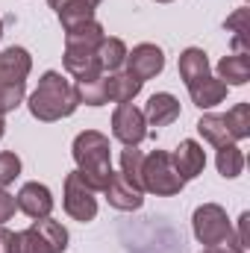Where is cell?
Instances as JSON below:
<instances>
[{
  "label": "cell",
  "mask_w": 250,
  "mask_h": 253,
  "mask_svg": "<svg viewBox=\"0 0 250 253\" xmlns=\"http://www.w3.org/2000/svg\"><path fill=\"white\" fill-rule=\"evenodd\" d=\"M15 203H18V209H21L27 218H33V221L50 218V212H53V194H50V189H47L44 183H24L21 191L15 194Z\"/></svg>",
  "instance_id": "9"
},
{
  "label": "cell",
  "mask_w": 250,
  "mask_h": 253,
  "mask_svg": "<svg viewBox=\"0 0 250 253\" xmlns=\"http://www.w3.org/2000/svg\"><path fill=\"white\" fill-rule=\"evenodd\" d=\"M197 132H200L203 141H209L212 147L236 144V138L230 135V129H227V124H224V115H218V112H206V115L197 121Z\"/></svg>",
  "instance_id": "19"
},
{
  "label": "cell",
  "mask_w": 250,
  "mask_h": 253,
  "mask_svg": "<svg viewBox=\"0 0 250 253\" xmlns=\"http://www.w3.org/2000/svg\"><path fill=\"white\" fill-rule=\"evenodd\" d=\"M112 135L124 144V147H138L150 129H147V121H144V112L132 103H118L115 112H112Z\"/></svg>",
  "instance_id": "7"
},
{
  "label": "cell",
  "mask_w": 250,
  "mask_h": 253,
  "mask_svg": "<svg viewBox=\"0 0 250 253\" xmlns=\"http://www.w3.org/2000/svg\"><path fill=\"white\" fill-rule=\"evenodd\" d=\"M162 68H165V53H162V47H156V44H150V42L135 44L132 50H126L124 71H129V74H132L135 80H141V83L159 77Z\"/></svg>",
  "instance_id": "8"
},
{
  "label": "cell",
  "mask_w": 250,
  "mask_h": 253,
  "mask_svg": "<svg viewBox=\"0 0 250 253\" xmlns=\"http://www.w3.org/2000/svg\"><path fill=\"white\" fill-rule=\"evenodd\" d=\"M74 91H77V100L85 103V106H103V103H109V97H106V74L94 77V80H77Z\"/></svg>",
  "instance_id": "22"
},
{
  "label": "cell",
  "mask_w": 250,
  "mask_h": 253,
  "mask_svg": "<svg viewBox=\"0 0 250 253\" xmlns=\"http://www.w3.org/2000/svg\"><path fill=\"white\" fill-rule=\"evenodd\" d=\"M224 124L230 129V135L236 141H245L250 135V103H236L227 115H224Z\"/></svg>",
  "instance_id": "24"
},
{
  "label": "cell",
  "mask_w": 250,
  "mask_h": 253,
  "mask_svg": "<svg viewBox=\"0 0 250 253\" xmlns=\"http://www.w3.org/2000/svg\"><path fill=\"white\" fill-rule=\"evenodd\" d=\"M191 230H194V239H197L203 248H215V245H233V248H236L233 224H230V218H227V209L218 206V203H203V206H197L194 215H191ZM236 251H239V248H236Z\"/></svg>",
  "instance_id": "5"
},
{
  "label": "cell",
  "mask_w": 250,
  "mask_h": 253,
  "mask_svg": "<svg viewBox=\"0 0 250 253\" xmlns=\"http://www.w3.org/2000/svg\"><path fill=\"white\" fill-rule=\"evenodd\" d=\"M97 56H100V65H103V74H115L126 62V44L115 36H106L97 44Z\"/></svg>",
  "instance_id": "21"
},
{
  "label": "cell",
  "mask_w": 250,
  "mask_h": 253,
  "mask_svg": "<svg viewBox=\"0 0 250 253\" xmlns=\"http://www.w3.org/2000/svg\"><path fill=\"white\" fill-rule=\"evenodd\" d=\"M203 253H239L233 245H215V248H206Z\"/></svg>",
  "instance_id": "33"
},
{
  "label": "cell",
  "mask_w": 250,
  "mask_h": 253,
  "mask_svg": "<svg viewBox=\"0 0 250 253\" xmlns=\"http://www.w3.org/2000/svg\"><path fill=\"white\" fill-rule=\"evenodd\" d=\"M62 206H65V212L74 221H80V224H88V221L97 218V191L80 177V171H71L65 177Z\"/></svg>",
  "instance_id": "6"
},
{
  "label": "cell",
  "mask_w": 250,
  "mask_h": 253,
  "mask_svg": "<svg viewBox=\"0 0 250 253\" xmlns=\"http://www.w3.org/2000/svg\"><path fill=\"white\" fill-rule=\"evenodd\" d=\"M218 80L224 85H245L250 80V59L248 53H230L218 62Z\"/></svg>",
  "instance_id": "17"
},
{
  "label": "cell",
  "mask_w": 250,
  "mask_h": 253,
  "mask_svg": "<svg viewBox=\"0 0 250 253\" xmlns=\"http://www.w3.org/2000/svg\"><path fill=\"white\" fill-rule=\"evenodd\" d=\"M3 132H6V121H3V115H0V138H3Z\"/></svg>",
  "instance_id": "34"
},
{
  "label": "cell",
  "mask_w": 250,
  "mask_h": 253,
  "mask_svg": "<svg viewBox=\"0 0 250 253\" xmlns=\"http://www.w3.org/2000/svg\"><path fill=\"white\" fill-rule=\"evenodd\" d=\"M27 106H30V115L36 121L53 124V121H62L68 115H74L80 100H77L74 83H68L59 71H44L36 91L30 94Z\"/></svg>",
  "instance_id": "1"
},
{
  "label": "cell",
  "mask_w": 250,
  "mask_h": 253,
  "mask_svg": "<svg viewBox=\"0 0 250 253\" xmlns=\"http://www.w3.org/2000/svg\"><path fill=\"white\" fill-rule=\"evenodd\" d=\"M245 21H248V9H245V6L236 9V12L224 21V27L233 33V47H236V53H248V47H245V33H248Z\"/></svg>",
  "instance_id": "27"
},
{
  "label": "cell",
  "mask_w": 250,
  "mask_h": 253,
  "mask_svg": "<svg viewBox=\"0 0 250 253\" xmlns=\"http://www.w3.org/2000/svg\"><path fill=\"white\" fill-rule=\"evenodd\" d=\"M171 159H174L177 174H180L186 183L188 180H194V177H200L203 168H206V150H203V144H197L194 138L180 141V147L171 153Z\"/></svg>",
  "instance_id": "12"
},
{
  "label": "cell",
  "mask_w": 250,
  "mask_h": 253,
  "mask_svg": "<svg viewBox=\"0 0 250 253\" xmlns=\"http://www.w3.org/2000/svg\"><path fill=\"white\" fill-rule=\"evenodd\" d=\"M62 65L65 71L77 80H94V77H103V65L94 47H65L62 53Z\"/></svg>",
  "instance_id": "10"
},
{
  "label": "cell",
  "mask_w": 250,
  "mask_h": 253,
  "mask_svg": "<svg viewBox=\"0 0 250 253\" xmlns=\"http://www.w3.org/2000/svg\"><path fill=\"white\" fill-rule=\"evenodd\" d=\"M180 118V100L171 94V91H156V94H150V100H147V106H144V121L147 126H168L174 124Z\"/></svg>",
  "instance_id": "13"
},
{
  "label": "cell",
  "mask_w": 250,
  "mask_h": 253,
  "mask_svg": "<svg viewBox=\"0 0 250 253\" xmlns=\"http://www.w3.org/2000/svg\"><path fill=\"white\" fill-rule=\"evenodd\" d=\"M248 221H250V212H242L239 218V233H236V248L242 253L250 251V242H248Z\"/></svg>",
  "instance_id": "30"
},
{
  "label": "cell",
  "mask_w": 250,
  "mask_h": 253,
  "mask_svg": "<svg viewBox=\"0 0 250 253\" xmlns=\"http://www.w3.org/2000/svg\"><path fill=\"white\" fill-rule=\"evenodd\" d=\"M12 253H59V251L44 236V230L39 227V221H33L27 230L12 233Z\"/></svg>",
  "instance_id": "15"
},
{
  "label": "cell",
  "mask_w": 250,
  "mask_h": 253,
  "mask_svg": "<svg viewBox=\"0 0 250 253\" xmlns=\"http://www.w3.org/2000/svg\"><path fill=\"white\" fill-rule=\"evenodd\" d=\"M33 71V56L24 47H6L0 53V115L15 112L27 94V77Z\"/></svg>",
  "instance_id": "3"
},
{
  "label": "cell",
  "mask_w": 250,
  "mask_h": 253,
  "mask_svg": "<svg viewBox=\"0 0 250 253\" xmlns=\"http://www.w3.org/2000/svg\"><path fill=\"white\" fill-rule=\"evenodd\" d=\"M18 174H21V159H18V153H0V189H6V186H12L15 180H18Z\"/></svg>",
  "instance_id": "28"
},
{
  "label": "cell",
  "mask_w": 250,
  "mask_h": 253,
  "mask_svg": "<svg viewBox=\"0 0 250 253\" xmlns=\"http://www.w3.org/2000/svg\"><path fill=\"white\" fill-rule=\"evenodd\" d=\"M56 15H59V21H62V30H71V27H77V24L91 21V18H94V9H91V6H85V3L71 0V3H65Z\"/></svg>",
  "instance_id": "26"
},
{
  "label": "cell",
  "mask_w": 250,
  "mask_h": 253,
  "mask_svg": "<svg viewBox=\"0 0 250 253\" xmlns=\"http://www.w3.org/2000/svg\"><path fill=\"white\" fill-rule=\"evenodd\" d=\"M106 39V33H103V27H100V21H85V24H77V27H71V30H65V47H94L97 50V44Z\"/></svg>",
  "instance_id": "18"
},
{
  "label": "cell",
  "mask_w": 250,
  "mask_h": 253,
  "mask_svg": "<svg viewBox=\"0 0 250 253\" xmlns=\"http://www.w3.org/2000/svg\"><path fill=\"white\" fill-rule=\"evenodd\" d=\"M0 253H12V233L0 227Z\"/></svg>",
  "instance_id": "32"
},
{
  "label": "cell",
  "mask_w": 250,
  "mask_h": 253,
  "mask_svg": "<svg viewBox=\"0 0 250 253\" xmlns=\"http://www.w3.org/2000/svg\"><path fill=\"white\" fill-rule=\"evenodd\" d=\"M186 186V180L177 174L174 159L168 150H153L141 162V189L156 197H174Z\"/></svg>",
  "instance_id": "4"
},
{
  "label": "cell",
  "mask_w": 250,
  "mask_h": 253,
  "mask_svg": "<svg viewBox=\"0 0 250 253\" xmlns=\"http://www.w3.org/2000/svg\"><path fill=\"white\" fill-rule=\"evenodd\" d=\"M141 162H144V153H141L138 147H124V150H121V174H124L138 191H144L141 189Z\"/></svg>",
  "instance_id": "25"
},
{
  "label": "cell",
  "mask_w": 250,
  "mask_h": 253,
  "mask_svg": "<svg viewBox=\"0 0 250 253\" xmlns=\"http://www.w3.org/2000/svg\"><path fill=\"white\" fill-rule=\"evenodd\" d=\"M0 36H3V18H0Z\"/></svg>",
  "instance_id": "36"
},
{
  "label": "cell",
  "mask_w": 250,
  "mask_h": 253,
  "mask_svg": "<svg viewBox=\"0 0 250 253\" xmlns=\"http://www.w3.org/2000/svg\"><path fill=\"white\" fill-rule=\"evenodd\" d=\"M106 200H109V206H115V209H121V212H135V209H141V203H144V191H138L129 180H126L124 174L118 171H112V177H109V183H106Z\"/></svg>",
  "instance_id": "11"
},
{
  "label": "cell",
  "mask_w": 250,
  "mask_h": 253,
  "mask_svg": "<svg viewBox=\"0 0 250 253\" xmlns=\"http://www.w3.org/2000/svg\"><path fill=\"white\" fill-rule=\"evenodd\" d=\"M74 162L80 177L91 186L94 191H103L109 177H112V150H109V138L97 129H83L74 138Z\"/></svg>",
  "instance_id": "2"
},
{
  "label": "cell",
  "mask_w": 250,
  "mask_h": 253,
  "mask_svg": "<svg viewBox=\"0 0 250 253\" xmlns=\"http://www.w3.org/2000/svg\"><path fill=\"white\" fill-rule=\"evenodd\" d=\"M215 165H218V174L224 180H236L242 171H245V153L236 147V144H227V147H218V156H215Z\"/></svg>",
  "instance_id": "23"
},
{
  "label": "cell",
  "mask_w": 250,
  "mask_h": 253,
  "mask_svg": "<svg viewBox=\"0 0 250 253\" xmlns=\"http://www.w3.org/2000/svg\"><path fill=\"white\" fill-rule=\"evenodd\" d=\"M141 80H135L129 71H115V74H106V97L112 103H132L141 91Z\"/></svg>",
  "instance_id": "16"
},
{
  "label": "cell",
  "mask_w": 250,
  "mask_h": 253,
  "mask_svg": "<svg viewBox=\"0 0 250 253\" xmlns=\"http://www.w3.org/2000/svg\"><path fill=\"white\" fill-rule=\"evenodd\" d=\"M206 74H209V56H206V50H200V47H186V50L180 53V77H183V83L191 85V83L203 80Z\"/></svg>",
  "instance_id": "20"
},
{
  "label": "cell",
  "mask_w": 250,
  "mask_h": 253,
  "mask_svg": "<svg viewBox=\"0 0 250 253\" xmlns=\"http://www.w3.org/2000/svg\"><path fill=\"white\" fill-rule=\"evenodd\" d=\"M47 3H50V9H56V12H59V9H62L65 3H71V0H47ZM77 3H85V6H91V9H97V6H100L103 0H77Z\"/></svg>",
  "instance_id": "31"
},
{
  "label": "cell",
  "mask_w": 250,
  "mask_h": 253,
  "mask_svg": "<svg viewBox=\"0 0 250 253\" xmlns=\"http://www.w3.org/2000/svg\"><path fill=\"white\" fill-rule=\"evenodd\" d=\"M15 209H18V203H15V194H9L6 189H0V227L15 215Z\"/></svg>",
  "instance_id": "29"
},
{
  "label": "cell",
  "mask_w": 250,
  "mask_h": 253,
  "mask_svg": "<svg viewBox=\"0 0 250 253\" xmlns=\"http://www.w3.org/2000/svg\"><path fill=\"white\" fill-rule=\"evenodd\" d=\"M156 3H174V0H156Z\"/></svg>",
  "instance_id": "35"
},
{
  "label": "cell",
  "mask_w": 250,
  "mask_h": 253,
  "mask_svg": "<svg viewBox=\"0 0 250 253\" xmlns=\"http://www.w3.org/2000/svg\"><path fill=\"white\" fill-rule=\"evenodd\" d=\"M186 88H188V94H191V103H194V106H200V109H212V106H218V103L227 97V88H230V85H224L218 77L206 74L203 80L191 83V85H186Z\"/></svg>",
  "instance_id": "14"
}]
</instances>
